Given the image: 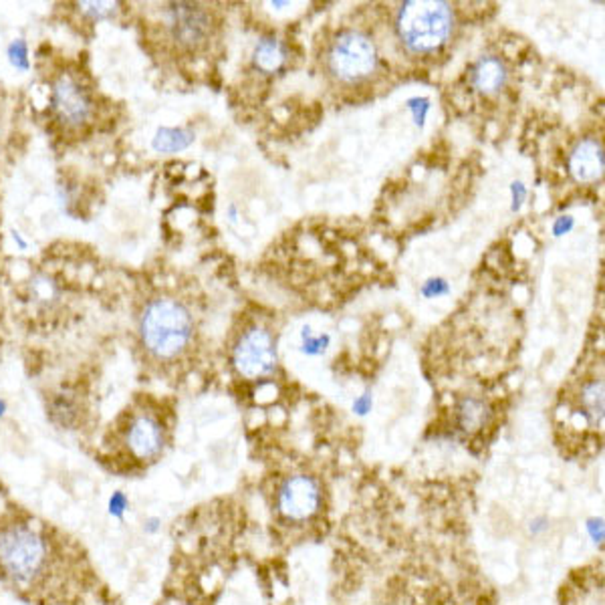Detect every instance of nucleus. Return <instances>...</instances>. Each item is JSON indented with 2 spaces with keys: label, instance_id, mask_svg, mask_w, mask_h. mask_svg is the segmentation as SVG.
Masks as SVG:
<instances>
[{
  "label": "nucleus",
  "instance_id": "nucleus-1",
  "mask_svg": "<svg viewBox=\"0 0 605 605\" xmlns=\"http://www.w3.org/2000/svg\"><path fill=\"white\" fill-rule=\"evenodd\" d=\"M394 29L406 53L414 57L436 55L452 37V4L436 0H410L399 4Z\"/></svg>",
  "mask_w": 605,
  "mask_h": 605
},
{
  "label": "nucleus",
  "instance_id": "nucleus-2",
  "mask_svg": "<svg viewBox=\"0 0 605 605\" xmlns=\"http://www.w3.org/2000/svg\"><path fill=\"white\" fill-rule=\"evenodd\" d=\"M144 347L160 362H171L190 347L194 319L182 302L170 297L153 299L140 319Z\"/></svg>",
  "mask_w": 605,
  "mask_h": 605
},
{
  "label": "nucleus",
  "instance_id": "nucleus-3",
  "mask_svg": "<svg viewBox=\"0 0 605 605\" xmlns=\"http://www.w3.org/2000/svg\"><path fill=\"white\" fill-rule=\"evenodd\" d=\"M380 65L375 40L359 29H343L327 47V73L343 85H357L370 79Z\"/></svg>",
  "mask_w": 605,
  "mask_h": 605
},
{
  "label": "nucleus",
  "instance_id": "nucleus-4",
  "mask_svg": "<svg viewBox=\"0 0 605 605\" xmlns=\"http://www.w3.org/2000/svg\"><path fill=\"white\" fill-rule=\"evenodd\" d=\"M47 547L37 530L13 525L0 533V566L19 583H31L45 567Z\"/></svg>",
  "mask_w": 605,
  "mask_h": 605
},
{
  "label": "nucleus",
  "instance_id": "nucleus-5",
  "mask_svg": "<svg viewBox=\"0 0 605 605\" xmlns=\"http://www.w3.org/2000/svg\"><path fill=\"white\" fill-rule=\"evenodd\" d=\"M232 364L234 370L247 380H260L275 373L279 351L273 331L259 323L247 327L232 347Z\"/></svg>",
  "mask_w": 605,
  "mask_h": 605
},
{
  "label": "nucleus",
  "instance_id": "nucleus-6",
  "mask_svg": "<svg viewBox=\"0 0 605 605\" xmlns=\"http://www.w3.org/2000/svg\"><path fill=\"white\" fill-rule=\"evenodd\" d=\"M323 493L317 478L309 474H293L276 490V509L289 522H302L321 509Z\"/></svg>",
  "mask_w": 605,
  "mask_h": 605
},
{
  "label": "nucleus",
  "instance_id": "nucleus-7",
  "mask_svg": "<svg viewBox=\"0 0 605 605\" xmlns=\"http://www.w3.org/2000/svg\"><path fill=\"white\" fill-rule=\"evenodd\" d=\"M168 31L178 47L196 51L212 37V16L206 8L192 3L170 4L166 11Z\"/></svg>",
  "mask_w": 605,
  "mask_h": 605
},
{
  "label": "nucleus",
  "instance_id": "nucleus-8",
  "mask_svg": "<svg viewBox=\"0 0 605 605\" xmlns=\"http://www.w3.org/2000/svg\"><path fill=\"white\" fill-rule=\"evenodd\" d=\"M53 110L61 124L79 127L92 118L93 101L87 89L79 85L75 79L61 77L53 87Z\"/></svg>",
  "mask_w": 605,
  "mask_h": 605
},
{
  "label": "nucleus",
  "instance_id": "nucleus-9",
  "mask_svg": "<svg viewBox=\"0 0 605 605\" xmlns=\"http://www.w3.org/2000/svg\"><path fill=\"white\" fill-rule=\"evenodd\" d=\"M127 448L140 460H153L166 446V432L162 422L150 414H142L132 420L126 436Z\"/></svg>",
  "mask_w": 605,
  "mask_h": 605
},
{
  "label": "nucleus",
  "instance_id": "nucleus-10",
  "mask_svg": "<svg viewBox=\"0 0 605 605\" xmlns=\"http://www.w3.org/2000/svg\"><path fill=\"white\" fill-rule=\"evenodd\" d=\"M603 145L598 137H583L569 153V171L577 182L590 184L603 176Z\"/></svg>",
  "mask_w": 605,
  "mask_h": 605
},
{
  "label": "nucleus",
  "instance_id": "nucleus-11",
  "mask_svg": "<svg viewBox=\"0 0 605 605\" xmlns=\"http://www.w3.org/2000/svg\"><path fill=\"white\" fill-rule=\"evenodd\" d=\"M469 81L472 89L485 97H493L501 93L506 81H509V69L504 61L496 55H487L472 65L469 73Z\"/></svg>",
  "mask_w": 605,
  "mask_h": 605
},
{
  "label": "nucleus",
  "instance_id": "nucleus-12",
  "mask_svg": "<svg viewBox=\"0 0 605 605\" xmlns=\"http://www.w3.org/2000/svg\"><path fill=\"white\" fill-rule=\"evenodd\" d=\"M289 63V47L276 35H265L252 51V67L263 75H275Z\"/></svg>",
  "mask_w": 605,
  "mask_h": 605
},
{
  "label": "nucleus",
  "instance_id": "nucleus-13",
  "mask_svg": "<svg viewBox=\"0 0 605 605\" xmlns=\"http://www.w3.org/2000/svg\"><path fill=\"white\" fill-rule=\"evenodd\" d=\"M454 414H456L458 428L466 432V434H477V432H480L487 426L490 410L485 399L466 396L456 404Z\"/></svg>",
  "mask_w": 605,
  "mask_h": 605
},
{
  "label": "nucleus",
  "instance_id": "nucleus-14",
  "mask_svg": "<svg viewBox=\"0 0 605 605\" xmlns=\"http://www.w3.org/2000/svg\"><path fill=\"white\" fill-rule=\"evenodd\" d=\"M579 412L587 424L600 428L603 424V380L590 378L579 390Z\"/></svg>",
  "mask_w": 605,
  "mask_h": 605
},
{
  "label": "nucleus",
  "instance_id": "nucleus-15",
  "mask_svg": "<svg viewBox=\"0 0 605 605\" xmlns=\"http://www.w3.org/2000/svg\"><path fill=\"white\" fill-rule=\"evenodd\" d=\"M194 142V132L188 127H160L153 136V150L160 153H176Z\"/></svg>",
  "mask_w": 605,
  "mask_h": 605
},
{
  "label": "nucleus",
  "instance_id": "nucleus-16",
  "mask_svg": "<svg viewBox=\"0 0 605 605\" xmlns=\"http://www.w3.org/2000/svg\"><path fill=\"white\" fill-rule=\"evenodd\" d=\"M8 61L19 71L29 69V48L22 39H14L11 47H8Z\"/></svg>",
  "mask_w": 605,
  "mask_h": 605
},
{
  "label": "nucleus",
  "instance_id": "nucleus-17",
  "mask_svg": "<svg viewBox=\"0 0 605 605\" xmlns=\"http://www.w3.org/2000/svg\"><path fill=\"white\" fill-rule=\"evenodd\" d=\"M129 509V498L126 493H121V490H116V493H113L110 496V501H108V513H110V517L113 519H118L121 521L126 517V513Z\"/></svg>",
  "mask_w": 605,
  "mask_h": 605
},
{
  "label": "nucleus",
  "instance_id": "nucleus-18",
  "mask_svg": "<svg viewBox=\"0 0 605 605\" xmlns=\"http://www.w3.org/2000/svg\"><path fill=\"white\" fill-rule=\"evenodd\" d=\"M83 13L92 21H103V19H110V16H111L113 4H110V3H85Z\"/></svg>",
  "mask_w": 605,
  "mask_h": 605
},
{
  "label": "nucleus",
  "instance_id": "nucleus-19",
  "mask_svg": "<svg viewBox=\"0 0 605 605\" xmlns=\"http://www.w3.org/2000/svg\"><path fill=\"white\" fill-rule=\"evenodd\" d=\"M408 110L414 111V119L418 126H424V119H426V113L430 110V101L424 100V97H416V100L408 101Z\"/></svg>",
  "mask_w": 605,
  "mask_h": 605
},
{
  "label": "nucleus",
  "instance_id": "nucleus-20",
  "mask_svg": "<svg viewBox=\"0 0 605 605\" xmlns=\"http://www.w3.org/2000/svg\"><path fill=\"white\" fill-rule=\"evenodd\" d=\"M585 529H587V533H590L592 541L601 547V543H603V519L601 517H592L590 521H587Z\"/></svg>",
  "mask_w": 605,
  "mask_h": 605
},
{
  "label": "nucleus",
  "instance_id": "nucleus-21",
  "mask_svg": "<svg viewBox=\"0 0 605 605\" xmlns=\"http://www.w3.org/2000/svg\"><path fill=\"white\" fill-rule=\"evenodd\" d=\"M529 530H530V535H533V537L547 533V530H549V519H547V517H535L533 521L529 522Z\"/></svg>",
  "mask_w": 605,
  "mask_h": 605
},
{
  "label": "nucleus",
  "instance_id": "nucleus-22",
  "mask_svg": "<svg viewBox=\"0 0 605 605\" xmlns=\"http://www.w3.org/2000/svg\"><path fill=\"white\" fill-rule=\"evenodd\" d=\"M511 190H513V210H519L522 200H525V196H527L525 186H522L521 182H514L511 186Z\"/></svg>",
  "mask_w": 605,
  "mask_h": 605
},
{
  "label": "nucleus",
  "instance_id": "nucleus-23",
  "mask_svg": "<svg viewBox=\"0 0 605 605\" xmlns=\"http://www.w3.org/2000/svg\"><path fill=\"white\" fill-rule=\"evenodd\" d=\"M162 530V519L160 517H148L144 521V533L145 535H158Z\"/></svg>",
  "mask_w": 605,
  "mask_h": 605
},
{
  "label": "nucleus",
  "instance_id": "nucleus-24",
  "mask_svg": "<svg viewBox=\"0 0 605 605\" xmlns=\"http://www.w3.org/2000/svg\"><path fill=\"white\" fill-rule=\"evenodd\" d=\"M571 228H574V218H571V216H561V218L557 220V224H555L553 232L557 234V236H561V234L569 232Z\"/></svg>",
  "mask_w": 605,
  "mask_h": 605
},
{
  "label": "nucleus",
  "instance_id": "nucleus-25",
  "mask_svg": "<svg viewBox=\"0 0 605 605\" xmlns=\"http://www.w3.org/2000/svg\"><path fill=\"white\" fill-rule=\"evenodd\" d=\"M370 408H372V398L367 396V394L359 398L357 402H355V410H357L359 414H367V412H370Z\"/></svg>",
  "mask_w": 605,
  "mask_h": 605
},
{
  "label": "nucleus",
  "instance_id": "nucleus-26",
  "mask_svg": "<svg viewBox=\"0 0 605 605\" xmlns=\"http://www.w3.org/2000/svg\"><path fill=\"white\" fill-rule=\"evenodd\" d=\"M4 412H6V402L4 399H0V418H3Z\"/></svg>",
  "mask_w": 605,
  "mask_h": 605
}]
</instances>
